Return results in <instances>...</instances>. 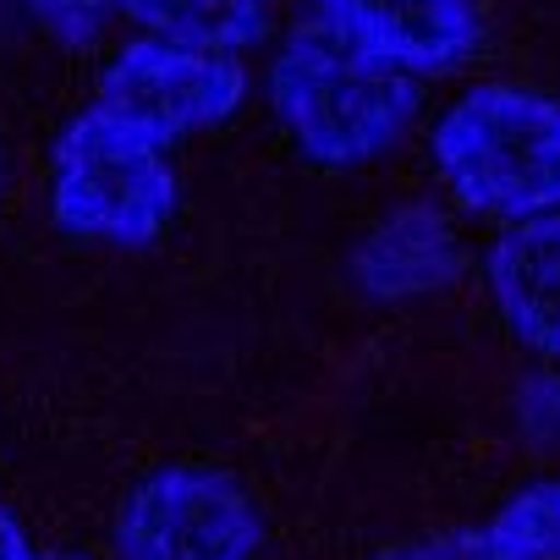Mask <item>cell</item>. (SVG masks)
<instances>
[{"mask_svg": "<svg viewBox=\"0 0 560 560\" xmlns=\"http://www.w3.org/2000/svg\"><path fill=\"white\" fill-rule=\"evenodd\" d=\"M28 12L61 39V45H94L105 18H110V0H28Z\"/></svg>", "mask_w": 560, "mask_h": 560, "instance_id": "cell-12", "label": "cell"}, {"mask_svg": "<svg viewBox=\"0 0 560 560\" xmlns=\"http://www.w3.org/2000/svg\"><path fill=\"white\" fill-rule=\"evenodd\" d=\"M50 560H94V555H50Z\"/></svg>", "mask_w": 560, "mask_h": 560, "instance_id": "cell-15", "label": "cell"}, {"mask_svg": "<svg viewBox=\"0 0 560 560\" xmlns=\"http://www.w3.org/2000/svg\"><path fill=\"white\" fill-rule=\"evenodd\" d=\"M258 538V505L214 467H160L116 516L121 560H253Z\"/></svg>", "mask_w": 560, "mask_h": 560, "instance_id": "cell-4", "label": "cell"}, {"mask_svg": "<svg viewBox=\"0 0 560 560\" xmlns=\"http://www.w3.org/2000/svg\"><path fill=\"white\" fill-rule=\"evenodd\" d=\"M319 23L352 50L407 72H456L483 45V18L472 0H314Z\"/></svg>", "mask_w": 560, "mask_h": 560, "instance_id": "cell-6", "label": "cell"}, {"mask_svg": "<svg viewBox=\"0 0 560 560\" xmlns=\"http://www.w3.org/2000/svg\"><path fill=\"white\" fill-rule=\"evenodd\" d=\"M242 100H247V72L231 61V50L154 39V34L116 50L100 78V105L165 149L203 127L231 121Z\"/></svg>", "mask_w": 560, "mask_h": 560, "instance_id": "cell-5", "label": "cell"}, {"mask_svg": "<svg viewBox=\"0 0 560 560\" xmlns=\"http://www.w3.org/2000/svg\"><path fill=\"white\" fill-rule=\"evenodd\" d=\"M527 560H560V478L516 489L494 516H489Z\"/></svg>", "mask_w": 560, "mask_h": 560, "instance_id": "cell-10", "label": "cell"}, {"mask_svg": "<svg viewBox=\"0 0 560 560\" xmlns=\"http://www.w3.org/2000/svg\"><path fill=\"white\" fill-rule=\"evenodd\" d=\"M0 198H7V160H0Z\"/></svg>", "mask_w": 560, "mask_h": 560, "instance_id": "cell-14", "label": "cell"}, {"mask_svg": "<svg viewBox=\"0 0 560 560\" xmlns=\"http://www.w3.org/2000/svg\"><path fill=\"white\" fill-rule=\"evenodd\" d=\"M269 105L308 165L352 171L390 154L412 132L423 89L418 78L352 50L325 23H308L287 34L269 61Z\"/></svg>", "mask_w": 560, "mask_h": 560, "instance_id": "cell-1", "label": "cell"}, {"mask_svg": "<svg viewBox=\"0 0 560 560\" xmlns=\"http://www.w3.org/2000/svg\"><path fill=\"white\" fill-rule=\"evenodd\" d=\"M445 192L489 220L560 214V100L527 83L456 94L429 132Z\"/></svg>", "mask_w": 560, "mask_h": 560, "instance_id": "cell-2", "label": "cell"}, {"mask_svg": "<svg viewBox=\"0 0 560 560\" xmlns=\"http://www.w3.org/2000/svg\"><path fill=\"white\" fill-rule=\"evenodd\" d=\"M374 560H527V555L494 522H478V527H445V533L401 538V544L380 549Z\"/></svg>", "mask_w": 560, "mask_h": 560, "instance_id": "cell-11", "label": "cell"}, {"mask_svg": "<svg viewBox=\"0 0 560 560\" xmlns=\"http://www.w3.org/2000/svg\"><path fill=\"white\" fill-rule=\"evenodd\" d=\"M0 560H34V544H28V533L0 511Z\"/></svg>", "mask_w": 560, "mask_h": 560, "instance_id": "cell-13", "label": "cell"}, {"mask_svg": "<svg viewBox=\"0 0 560 560\" xmlns=\"http://www.w3.org/2000/svg\"><path fill=\"white\" fill-rule=\"evenodd\" d=\"M176 171L165 143L105 105L67 121L50 154V214L78 242L143 247L176 214Z\"/></svg>", "mask_w": 560, "mask_h": 560, "instance_id": "cell-3", "label": "cell"}, {"mask_svg": "<svg viewBox=\"0 0 560 560\" xmlns=\"http://www.w3.org/2000/svg\"><path fill=\"white\" fill-rule=\"evenodd\" d=\"M110 12L132 18L154 39L209 45V50H242L269 34L275 0H110Z\"/></svg>", "mask_w": 560, "mask_h": 560, "instance_id": "cell-9", "label": "cell"}, {"mask_svg": "<svg viewBox=\"0 0 560 560\" xmlns=\"http://www.w3.org/2000/svg\"><path fill=\"white\" fill-rule=\"evenodd\" d=\"M358 287L374 303H412L429 292H445L462 275V236L445 209L434 203H401L380 214V225L358 247Z\"/></svg>", "mask_w": 560, "mask_h": 560, "instance_id": "cell-8", "label": "cell"}, {"mask_svg": "<svg viewBox=\"0 0 560 560\" xmlns=\"http://www.w3.org/2000/svg\"><path fill=\"white\" fill-rule=\"evenodd\" d=\"M483 280L500 325L527 352L560 363V214L505 225L483 253Z\"/></svg>", "mask_w": 560, "mask_h": 560, "instance_id": "cell-7", "label": "cell"}]
</instances>
